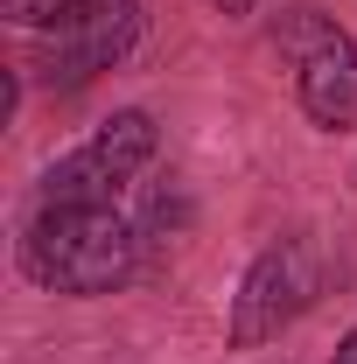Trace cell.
I'll list each match as a JSON object with an SVG mask.
<instances>
[{"label":"cell","mask_w":357,"mask_h":364,"mask_svg":"<svg viewBox=\"0 0 357 364\" xmlns=\"http://www.w3.org/2000/svg\"><path fill=\"white\" fill-rule=\"evenodd\" d=\"M273 56L287 63V77H294V105H302V119H309L315 134H357V43L351 28L336 21V14H322V7H280L267 28Z\"/></svg>","instance_id":"obj_2"},{"label":"cell","mask_w":357,"mask_h":364,"mask_svg":"<svg viewBox=\"0 0 357 364\" xmlns=\"http://www.w3.org/2000/svg\"><path fill=\"white\" fill-rule=\"evenodd\" d=\"M140 28H147V7L140 0H78V7H63L43 28L36 70H43L49 91H85L91 77L119 70L140 49Z\"/></svg>","instance_id":"obj_5"},{"label":"cell","mask_w":357,"mask_h":364,"mask_svg":"<svg viewBox=\"0 0 357 364\" xmlns=\"http://www.w3.org/2000/svg\"><path fill=\"white\" fill-rule=\"evenodd\" d=\"M329 364H357V322L343 329V343H336V358H329Z\"/></svg>","instance_id":"obj_8"},{"label":"cell","mask_w":357,"mask_h":364,"mask_svg":"<svg viewBox=\"0 0 357 364\" xmlns=\"http://www.w3.org/2000/svg\"><path fill=\"white\" fill-rule=\"evenodd\" d=\"M203 7L224 14V21H252V7H260V0H203Z\"/></svg>","instance_id":"obj_7"},{"label":"cell","mask_w":357,"mask_h":364,"mask_svg":"<svg viewBox=\"0 0 357 364\" xmlns=\"http://www.w3.org/2000/svg\"><path fill=\"white\" fill-rule=\"evenodd\" d=\"M0 7H7V21H14V28H36V36H43L49 21H56L63 7H78V0H0Z\"/></svg>","instance_id":"obj_6"},{"label":"cell","mask_w":357,"mask_h":364,"mask_svg":"<svg viewBox=\"0 0 357 364\" xmlns=\"http://www.w3.org/2000/svg\"><path fill=\"white\" fill-rule=\"evenodd\" d=\"M161 154V127L147 105H119L112 119H98L70 154H56L36 182L43 203H119V189H134L140 168Z\"/></svg>","instance_id":"obj_4"},{"label":"cell","mask_w":357,"mask_h":364,"mask_svg":"<svg viewBox=\"0 0 357 364\" xmlns=\"http://www.w3.org/2000/svg\"><path fill=\"white\" fill-rule=\"evenodd\" d=\"M140 273V225L119 203H43L21 231V280L43 294L98 301Z\"/></svg>","instance_id":"obj_1"},{"label":"cell","mask_w":357,"mask_h":364,"mask_svg":"<svg viewBox=\"0 0 357 364\" xmlns=\"http://www.w3.org/2000/svg\"><path fill=\"white\" fill-rule=\"evenodd\" d=\"M322 294V259H315L309 238H267L238 287H231V316H224V343L231 350H260V343H280L294 322L315 309Z\"/></svg>","instance_id":"obj_3"}]
</instances>
